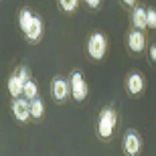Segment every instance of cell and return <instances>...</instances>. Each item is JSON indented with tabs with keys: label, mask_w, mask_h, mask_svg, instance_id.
<instances>
[{
	"label": "cell",
	"mask_w": 156,
	"mask_h": 156,
	"mask_svg": "<svg viewBox=\"0 0 156 156\" xmlns=\"http://www.w3.org/2000/svg\"><path fill=\"white\" fill-rule=\"evenodd\" d=\"M116 124H118V114L114 108H104L101 114L98 118V136L101 140H108L112 138V134L116 130Z\"/></svg>",
	"instance_id": "1"
},
{
	"label": "cell",
	"mask_w": 156,
	"mask_h": 156,
	"mask_svg": "<svg viewBox=\"0 0 156 156\" xmlns=\"http://www.w3.org/2000/svg\"><path fill=\"white\" fill-rule=\"evenodd\" d=\"M87 53L93 61H101L108 53V39L104 33H93L87 41Z\"/></svg>",
	"instance_id": "2"
},
{
	"label": "cell",
	"mask_w": 156,
	"mask_h": 156,
	"mask_svg": "<svg viewBox=\"0 0 156 156\" xmlns=\"http://www.w3.org/2000/svg\"><path fill=\"white\" fill-rule=\"evenodd\" d=\"M69 87H71V98L75 101H83L89 93V87H87V81L83 79L79 71H73L71 73V81H69Z\"/></svg>",
	"instance_id": "3"
},
{
	"label": "cell",
	"mask_w": 156,
	"mask_h": 156,
	"mask_svg": "<svg viewBox=\"0 0 156 156\" xmlns=\"http://www.w3.org/2000/svg\"><path fill=\"white\" fill-rule=\"evenodd\" d=\"M140 150H142L140 134H136L134 130L126 132V136H124V152H126V156H138Z\"/></svg>",
	"instance_id": "4"
},
{
	"label": "cell",
	"mask_w": 156,
	"mask_h": 156,
	"mask_svg": "<svg viewBox=\"0 0 156 156\" xmlns=\"http://www.w3.org/2000/svg\"><path fill=\"white\" fill-rule=\"evenodd\" d=\"M51 93L53 98L57 101H65V99L71 95V87H69V81L63 79V77H55L51 81Z\"/></svg>",
	"instance_id": "5"
},
{
	"label": "cell",
	"mask_w": 156,
	"mask_h": 156,
	"mask_svg": "<svg viewBox=\"0 0 156 156\" xmlns=\"http://www.w3.org/2000/svg\"><path fill=\"white\" fill-rule=\"evenodd\" d=\"M12 114L18 122H27L30 118V101L24 98H16L12 101Z\"/></svg>",
	"instance_id": "6"
},
{
	"label": "cell",
	"mask_w": 156,
	"mask_h": 156,
	"mask_svg": "<svg viewBox=\"0 0 156 156\" xmlns=\"http://www.w3.org/2000/svg\"><path fill=\"white\" fill-rule=\"evenodd\" d=\"M128 47L132 53H142L146 49V37L142 30H130L128 33Z\"/></svg>",
	"instance_id": "7"
},
{
	"label": "cell",
	"mask_w": 156,
	"mask_h": 156,
	"mask_svg": "<svg viewBox=\"0 0 156 156\" xmlns=\"http://www.w3.org/2000/svg\"><path fill=\"white\" fill-rule=\"evenodd\" d=\"M126 87L128 91H130V95H140V93L144 91V77L140 75V73H130L126 79Z\"/></svg>",
	"instance_id": "8"
},
{
	"label": "cell",
	"mask_w": 156,
	"mask_h": 156,
	"mask_svg": "<svg viewBox=\"0 0 156 156\" xmlns=\"http://www.w3.org/2000/svg\"><path fill=\"white\" fill-rule=\"evenodd\" d=\"M24 83H27V81H24L20 75H18V73L10 75V79H8V93H10V95H12L14 99H16V98H23Z\"/></svg>",
	"instance_id": "9"
},
{
	"label": "cell",
	"mask_w": 156,
	"mask_h": 156,
	"mask_svg": "<svg viewBox=\"0 0 156 156\" xmlns=\"http://www.w3.org/2000/svg\"><path fill=\"white\" fill-rule=\"evenodd\" d=\"M43 18H39V16H35L33 18V23H30V27H29V30L24 33V37L30 41V43H37V41L43 37Z\"/></svg>",
	"instance_id": "10"
},
{
	"label": "cell",
	"mask_w": 156,
	"mask_h": 156,
	"mask_svg": "<svg viewBox=\"0 0 156 156\" xmlns=\"http://www.w3.org/2000/svg\"><path fill=\"white\" fill-rule=\"evenodd\" d=\"M132 27L136 30L148 29V24H146V8H142V6H134V10H132Z\"/></svg>",
	"instance_id": "11"
},
{
	"label": "cell",
	"mask_w": 156,
	"mask_h": 156,
	"mask_svg": "<svg viewBox=\"0 0 156 156\" xmlns=\"http://www.w3.org/2000/svg\"><path fill=\"white\" fill-rule=\"evenodd\" d=\"M33 18H35V14H33L29 8H23V10L18 12V27H20V30H23V35L29 30L30 23H33Z\"/></svg>",
	"instance_id": "12"
},
{
	"label": "cell",
	"mask_w": 156,
	"mask_h": 156,
	"mask_svg": "<svg viewBox=\"0 0 156 156\" xmlns=\"http://www.w3.org/2000/svg\"><path fill=\"white\" fill-rule=\"evenodd\" d=\"M23 98L29 99V101H33V99L39 98V85H37L33 79H29L27 83H24V91H23Z\"/></svg>",
	"instance_id": "13"
},
{
	"label": "cell",
	"mask_w": 156,
	"mask_h": 156,
	"mask_svg": "<svg viewBox=\"0 0 156 156\" xmlns=\"http://www.w3.org/2000/svg\"><path fill=\"white\" fill-rule=\"evenodd\" d=\"M45 114V104H43V99H33L30 101V118H35V120H41Z\"/></svg>",
	"instance_id": "14"
},
{
	"label": "cell",
	"mask_w": 156,
	"mask_h": 156,
	"mask_svg": "<svg viewBox=\"0 0 156 156\" xmlns=\"http://www.w3.org/2000/svg\"><path fill=\"white\" fill-rule=\"evenodd\" d=\"M57 2L65 12H73V10H77V6H79V0H57Z\"/></svg>",
	"instance_id": "15"
},
{
	"label": "cell",
	"mask_w": 156,
	"mask_h": 156,
	"mask_svg": "<svg viewBox=\"0 0 156 156\" xmlns=\"http://www.w3.org/2000/svg\"><path fill=\"white\" fill-rule=\"evenodd\" d=\"M146 24L148 29H156V8H146Z\"/></svg>",
	"instance_id": "16"
},
{
	"label": "cell",
	"mask_w": 156,
	"mask_h": 156,
	"mask_svg": "<svg viewBox=\"0 0 156 156\" xmlns=\"http://www.w3.org/2000/svg\"><path fill=\"white\" fill-rule=\"evenodd\" d=\"M83 2H85L91 10H95V8H99V6H101V0H83Z\"/></svg>",
	"instance_id": "17"
},
{
	"label": "cell",
	"mask_w": 156,
	"mask_h": 156,
	"mask_svg": "<svg viewBox=\"0 0 156 156\" xmlns=\"http://www.w3.org/2000/svg\"><path fill=\"white\" fill-rule=\"evenodd\" d=\"M148 55H150V61H154V63H156V43H152V45H150Z\"/></svg>",
	"instance_id": "18"
},
{
	"label": "cell",
	"mask_w": 156,
	"mask_h": 156,
	"mask_svg": "<svg viewBox=\"0 0 156 156\" xmlns=\"http://www.w3.org/2000/svg\"><path fill=\"white\" fill-rule=\"evenodd\" d=\"M122 2H124L126 6H134V4H136V0H122Z\"/></svg>",
	"instance_id": "19"
}]
</instances>
